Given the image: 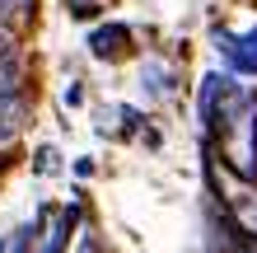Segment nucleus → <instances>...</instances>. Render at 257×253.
Wrapping results in <instances>:
<instances>
[{"instance_id": "f257e3e1", "label": "nucleus", "mask_w": 257, "mask_h": 253, "mask_svg": "<svg viewBox=\"0 0 257 253\" xmlns=\"http://www.w3.org/2000/svg\"><path fill=\"white\" fill-rule=\"evenodd\" d=\"M224 61H229L234 70H243V75H257V28H248V33H215Z\"/></svg>"}, {"instance_id": "9b49d317", "label": "nucleus", "mask_w": 257, "mask_h": 253, "mask_svg": "<svg viewBox=\"0 0 257 253\" xmlns=\"http://www.w3.org/2000/svg\"><path fill=\"white\" fill-rule=\"evenodd\" d=\"M5 14H10V5H5V0H0V28H5Z\"/></svg>"}, {"instance_id": "20e7f679", "label": "nucleus", "mask_w": 257, "mask_h": 253, "mask_svg": "<svg viewBox=\"0 0 257 253\" xmlns=\"http://www.w3.org/2000/svg\"><path fill=\"white\" fill-rule=\"evenodd\" d=\"M126 42H131L126 28H122V24H108V28H98V33L89 38V47H94V56H117Z\"/></svg>"}, {"instance_id": "423d86ee", "label": "nucleus", "mask_w": 257, "mask_h": 253, "mask_svg": "<svg viewBox=\"0 0 257 253\" xmlns=\"http://www.w3.org/2000/svg\"><path fill=\"white\" fill-rule=\"evenodd\" d=\"M238 230H248V234H257V197H243L238 202V220H234Z\"/></svg>"}, {"instance_id": "9d476101", "label": "nucleus", "mask_w": 257, "mask_h": 253, "mask_svg": "<svg viewBox=\"0 0 257 253\" xmlns=\"http://www.w3.org/2000/svg\"><path fill=\"white\" fill-rule=\"evenodd\" d=\"M10 52H14V47H10V33L0 28V61H10Z\"/></svg>"}, {"instance_id": "0eeeda50", "label": "nucleus", "mask_w": 257, "mask_h": 253, "mask_svg": "<svg viewBox=\"0 0 257 253\" xmlns=\"http://www.w3.org/2000/svg\"><path fill=\"white\" fill-rule=\"evenodd\" d=\"M14 85H19V70H14V61H0V103H10Z\"/></svg>"}, {"instance_id": "1a4fd4ad", "label": "nucleus", "mask_w": 257, "mask_h": 253, "mask_svg": "<svg viewBox=\"0 0 257 253\" xmlns=\"http://www.w3.org/2000/svg\"><path fill=\"white\" fill-rule=\"evenodd\" d=\"M56 159H61V155H56L52 145H42V150H38V174H56Z\"/></svg>"}, {"instance_id": "6e6552de", "label": "nucleus", "mask_w": 257, "mask_h": 253, "mask_svg": "<svg viewBox=\"0 0 257 253\" xmlns=\"http://www.w3.org/2000/svg\"><path fill=\"white\" fill-rule=\"evenodd\" d=\"M145 80H150V94H169V70L145 66Z\"/></svg>"}, {"instance_id": "39448f33", "label": "nucleus", "mask_w": 257, "mask_h": 253, "mask_svg": "<svg viewBox=\"0 0 257 253\" xmlns=\"http://www.w3.org/2000/svg\"><path fill=\"white\" fill-rule=\"evenodd\" d=\"M28 248H33V225H19L5 244H0V253H28Z\"/></svg>"}, {"instance_id": "7ed1b4c3", "label": "nucleus", "mask_w": 257, "mask_h": 253, "mask_svg": "<svg viewBox=\"0 0 257 253\" xmlns=\"http://www.w3.org/2000/svg\"><path fill=\"white\" fill-rule=\"evenodd\" d=\"M75 220H80V211H75V206H61V211H56V220H52V230H47V239H42V248H38V253H61V248H66V239H70V230H75Z\"/></svg>"}, {"instance_id": "f03ea898", "label": "nucleus", "mask_w": 257, "mask_h": 253, "mask_svg": "<svg viewBox=\"0 0 257 253\" xmlns=\"http://www.w3.org/2000/svg\"><path fill=\"white\" fill-rule=\"evenodd\" d=\"M224 75H206L201 80V99H196V117H201V127L210 131L215 127V113H220V99H224Z\"/></svg>"}]
</instances>
